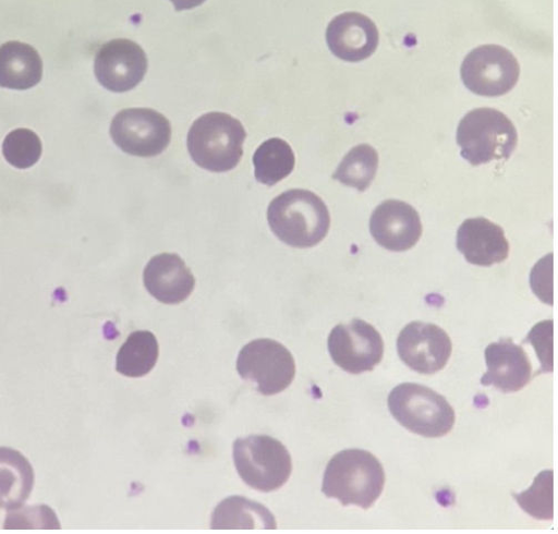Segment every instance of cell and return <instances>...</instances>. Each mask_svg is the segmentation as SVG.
Here are the masks:
<instances>
[{
	"instance_id": "obj_1",
	"label": "cell",
	"mask_w": 558,
	"mask_h": 534,
	"mask_svg": "<svg viewBox=\"0 0 558 534\" xmlns=\"http://www.w3.org/2000/svg\"><path fill=\"white\" fill-rule=\"evenodd\" d=\"M386 472L379 459L368 451L348 449L337 453L328 463L323 493L342 506L367 510L384 493Z\"/></svg>"
},
{
	"instance_id": "obj_2",
	"label": "cell",
	"mask_w": 558,
	"mask_h": 534,
	"mask_svg": "<svg viewBox=\"0 0 558 534\" xmlns=\"http://www.w3.org/2000/svg\"><path fill=\"white\" fill-rule=\"evenodd\" d=\"M268 222L282 243L294 248H312L326 239L331 218L326 204L315 193L292 190L271 202Z\"/></svg>"
},
{
	"instance_id": "obj_3",
	"label": "cell",
	"mask_w": 558,
	"mask_h": 534,
	"mask_svg": "<svg viewBox=\"0 0 558 534\" xmlns=\"http://www.w3.org/2000/svg\"><path fill=\"white\" fill-rule=\"evenodd\" d=\"M457 142L461 156L472 166H480L508 160L518 147L519 136L507 114L492 108H477L460 122Z\"/></svg>"
},
{
	"instance_id": "obj_4",
	"label": "cell",
	"mask_w": 558,
	"mask_h": 534,
	"mask_svg": "<svg viewBox=\"0 0 558 534\" xmlns=\"http://www.w3.org/2000/svg\"><path fill=\"white\" fill-rule=\"evenodd\" d=\"M388 405L402 427L424 438L445 437L456 425V412L449 401L422 385L397 386L389 395Z\"/></svg>"
},
{
	"instance_id": "obj_5",
	"label": "cell",
	"mask_w": 558,
	"mask_h": 534,
	"mask_svg": "<svg viewBox=\"0 0 558 534\" xmlns=\"http://www.w3.org/2000/svg\"><path fill=\"white\" fill-rule=\"evenodd\" d=\"M245 137V131L235 118L225 112H209L192 126L187 146L199 167L226 172L240 162Z\"/></svg>"
},
{
	"instance_id": "obj_6",
	"label": "cell",
	"mask_w": 558,
	"mask_h": 534,
	"mask_svg": "<svg viewBox=\"0 0 558 534\" xmlns=\"http://www.w3.org/2000/svg\"><path fill=\"white\" fill-rule=\"evenodd\" d=\"M233 460L243 483L262 493L279 490L291 477V456L284 445L270 436L236 439Z\"/></svg>"
},
{
	"instance_id": "obj_7",
	"label": "cell",
	"mask_w": 558,
	"mask_h": 534,
	"mask_svg": "<svg viewBox=\"0 0 558 534\" xmlns=\"http://www.w3.org/2000/svg\"><path fill=\"white\" fill-rule=\"evenodd\" d=\"M236 371L262 395L275 396L293 383L295 363L292 353L280 342L258 339L245 344L239 352Z\"/></svg>"
},
{
	"instance_id": "obj_8",
	"label": "cell",
	"mask_w": 558,
	"mask_h": 534,
	"mask_svg": "<svg viewBox=\"0 0 558 534\" xmlns=\"http://www.w3.org/2000/svg\"><path fill=\"white\" fill-rule=\"evenodd\" d=\"M515 56L499 45H484L464 58L461 78L465 87L478 96L500 97L510 93L520 78Z\"/></svg>"
},
{
	"instance_id": "obj_9",
	"label": "cell",
	"mask_w": 558,
	"mask_h": 534,
	"mask_svg": "<svg viewBox=\"0 0 558 534\" xmlns=\"http://www.w3.org/2000/svg\"><path fill=\"white\" fill-rule=\"evenodd\" d=\"M113 143L126 154L155 157L162 154L171 141L167 118L153 109L131 108L116 114L110 126Z\"/></svg>"
},
{
	"instance_id": "obj_10",
	"label": "cell",
	"mask_w": 558,
	"mask_h": 534,
	"mask_svg": "<svg viewBox=\"0 0 558 534\" xmlns=\"http://www.w3.org/2000/svg\"><path fill=\"white\" fill-rule=\"evenodd\" d=\"M328 349L335 364L351 375L374 372L385 354L380 332L361 319L338 325L328 339Z\"/></svg>"
},
{
	"instance_id": "obj_11",
	"label": "cell",
	"mask_w": 558,
	"mask_h": 534,
	"mask_svg": "<svg viewBox=\"0 0 558 534\" xmlns=\"http://www.w3.org/2000/svg\"><path fill=\"white\" fill-rule=\"evenodd\" d=\"M397 348L404 365L421 375L438 374L446 368L452 354V341L445 329L421 321L402 329Z\"/></svg>"
},
{
	"instance_id": "obj_12",
	"label": "cell",
	"mask_w": 558,
	"mask_h": 534,
	"mask_svg": "<svg viewBox=\"0 0 558 534\" xmlns=\"http://www.w3.org/2000/svg\"><path fill=\"white\" fill-rule=\"evenodd\" d=\"M148 71L144 49L130 39H113L104 44L95 57V75L99 84L113 93L136 88Z\"/></svg>"
},
{
	"instance_id": "obj_13",
	"label": "cell",
	"mask_w": 558,
	"mask_h": 534,
	"mask_svg": "<svg viewBox=\"0 0 558 534\" xmlns=\"http://www.w3.org/2000/svg\"><path fill=\"white\" fill-rule=\"evenodd\" d=\"M369 231L385 250L403 253L417 244L423 227L418 213L411 205L391 199L380 204L372 214Z\"/></svg>"
},
{
	"instance_id": "obj_14",
	"label": "cell",
	"mask_w": 558,
	"mask_h": 534,
	"mask_svg": "<svg viewBox=\"0 0 558 534\" xmlns=\"http://www.w3.org/2000/svg\"><path fill=\"white\" fill-rule=\"evenodd\" d=\"M327 44L341 61L359 63L374 54L379 46L377 25L360 13H343L327 28Z\"/></svg>"
},
{
	"instance_id": "obj_15",
	"label": "cell",
	"mask_w": 558,
	"mask_h": 534,
	"mask_svg": "<svg viewBox=\"0 0 558 534\" xmlns=\"http://www.w3.org/2000/svg\"><path fill=\"white\" fill-rule=\"evenodd\" d=\"M487 371L481 379L485 387L493 386L505 393L526 387L532 379V365L526 351L510 338L488 344L485 349Z\"/></svg>"
},
{
	"instance_id": "obj_16",
	"label": "cell",
	"mask_w": 558,
	"mask_h": 534,
	"mask_svg": "<svg viewBox=\"0 0 558 534\" xmlns=\"http://www.w3.org/2000/svg\"><path fill=\"white\" fill-rule=\"evenodd\" d=\"M457 247L471 265L490 267L509 258L510 244L499 224L484 218H470L460 226Z\"/></svg>"
},
{
	"instance_id": "obj_17",
	"label": "cell",
	"mask_w": 558,
	"mask_h": 534,
	"mask_svg": "<svg viewBox=\"0 0 558 534\" xmlns=\"http://www.w3.org/2000/svg\"><path fill=\"white\" fill-rule=\"evenodd\" d=\"M148 292L165 305L187 301L196 284L195 277L175 254H160L150 259L144 271Z\"/></svg>"
},
{
	"instance_id": "obj_18",
	"label": "cell",
	"mask_w": 558,
	"mask_h": 534,
	"mask_svg": "<svg viewBox=\"0 0 558 534\" xmlns=\"http://www.w3.org/2000/svg\"><path fill=\"white\" fill-rule=\"evenodd\" d=\"M41 77L43 61L35 48L21 41L0 46V87L27 90Z\"/></svg>"
},
{
	"instance_id": "obj_19",
	"label": "cell",
	"mask_w": 558,
	"mask_h": 534,
	"mask_svg": "<svg viewBox=\"0 0 558 534\" xmlns=\"http://www.w3.org/2000/svg\"><path fill=\"white\" fill-rule=\"evenodd\" d=\"M35 482L34 469L20 451L0 447V509L17 510L28 500Z\"/></svg>"
},
{
	"instance_id": "obj_20",
	"label": "cell",
	"mask_w": 558,
	"mask_h": 534,
	"mask_svg": "<svg viewBox=\"0 0 558 534\" xmlns=\"http://www.w3.org/2000/svg\"><path fill=\"white\" fill-rule=\"evenodd\" d=\"M213 529H277L272 513L263 505L243 497H230L215 510Z\"/></svg>"
},
{
	"instance_id": "obj_21",
	"label": "cell",
	"mask_w": 558,
	"mask_h": 534,
	"mask_svg": "<svg viewBox=\"0 0 558 534\" xmlns=\"http://www.w3.org/2000/svg\"><path fill=\"white\" fill-rule=\"evenodd\" d=\"M159 359V344L150 331L130 335L117 354L116 369L125 377L142 378L151 373Z\"/></svg>"
},
{
	"instance_id": "obj_22",
	"label": "cell",
	"mask_w": 558,
	"mask_h": 534,
	"mask_svg": "<svg viewBox=\"0 0 558 534\" xmlns=\"http://www.w3.org/2000/svg\"><path fill=\"white\" fill-rule=\"evenodd\" d=\"M379 169L378 151L366 144L353 147L343 158L332 174L335 181L365 192L375 181Z\"/></svg>"
},
{
	"instance_id": "obj_23",
	"label": "cell",
	"mask_w": 558,
	"mask_h": 534,
	"mask_svg": "<svg viewBox=\"0 0 558 534\" xmlns=\"http://www.w3.org/2000/svg\"><path fill=\"white\" fill-rule=\"evenodd\" d=\"M254 165L256 180L260 184L275 186L293 171L295 157L287 142L271 138L257 149Z\"/></svg>"
},
{
	"instance_id": "obj_24",
	"label": "cell",
	"mask_w": 558,
	"mask_h": 534,
	"mask_svg": "<svg viewBox=\"0 0 558 534\" xmlns=\"http://www.w3.org/2000/svg\"><path fill=\"white\" fill-rule=\"evenodd\" d=\"M553 471L538 474L531 488L520 495H513L522 510L537 520H551L554 517Z\"/></svg>"
},
{
	"instance_id": "obj_25",
	"label": "cell",
	"mask_w": 558,
	"mask_h": 534,
	"mask_svg": "<svg viewBox=\"0 0 558 534\" xmlns=\"http://www.w3.org/2000/svg\"><path fill=\"white\" fill-rule=\"evenodd\" d=\"M43 153L39 137L31 130L10 133L3 144L5 159L15 168L27 169L38 162Z\"/></svg>"
},
{
	"instance_id": "obj_26",
	"label": "cell",
	"mask_w": 558,
	"mask_h": 534,
	"mask_svg": "<svg viewBox=\"0 0 558 534\" xmlns=\"http://www.w3.org/2000/svg\"><path fill=\"white\" fill-rule=\"evenodd\" d=\"M526 342H531L538 354L544 373L553 372V321L536 325L530 332Z\"/></svg>"
},
{
	"instance_id": "obj_27",
	"label": "cell",
	"mask_w": 558,
	"mask_h": 534,
	"mask_svg": "<svg viewBox=\"0 0 558 534\" xmlns=\"http://www.w3.org/2000/svg\"><path fill=\"white\" fill-rule=\"evenodd\" d=\"M177 12L189 11L202 7L206 0H170Z\"/></svg>"
}]
</instances>
